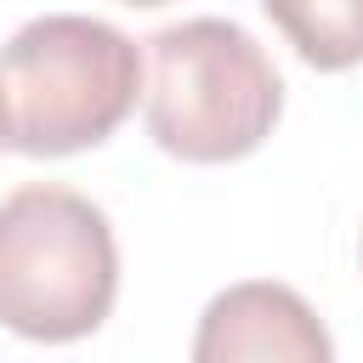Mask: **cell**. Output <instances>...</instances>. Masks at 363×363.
<instances>
[{
  "instance_id": "obj_6",
  "label": "cell",
  "mask_w": 363,
  "mask_h": 363,
  "mask_svg": "<svg viewBox=\"0 0 363 363\" xmlns=\"http://www.w3.org/2000/svg\"><path fill=\"white\" fill-rule=\"evenodd\" d=\"M0 147H6V102H0Z\"/></svg>"
},
{
  "instance_id": "obj_2",
  "label": "cell",
  "mask_w": 363,
  "mask_h": 363,
  "mask_svg": "<svg viewBox=\"0 0 363 363\" xmlns=\"http://www.w3.org/2000/svg\"><path fill=\"white\" fill-rule=\"evenodd\" d=\"M284 113V79L250 28L187 17L147 40V136L187 164L255 153Z\"/></svg>"
},
{
  "instance_id": "obj_1",
  "label": "cell",
  "mask_w": 363,
  "mask_h": 363,
  "mask_svg": "<svg viewBox=\"0 0 363 363\" xmlns=\"http://www.w3.org/2000/svg\"><path fill=\"white\" fill-rule=\"evenodd\" d=\"M142 91V51L102 17L45 11L0 45L6 142L28 159H62L108 142Z\"/></svg>"
},
{
  "instance_id": "obj_7",
  "label": "cell",
  "mask_w": 363,
  "mask_h": 363,
  "mask_svg": "<svg viewBox=\"0 0 363 363\" xmlns=\"http://www.w3.org/2000/svg\"><path fill=\"white\" fill-rule=\"evenodd\" d=\"M125 6H164V0H125Z\"/></svg>"
},
{
  "instance_id": "obj_5",
  "label": "cell",
  "mask_w": 363,
  "mask_h": 363,
  "mask_svg": "<svg viewBox=\"0 0 363 363\" xmlns=\"http://www.w3.org/2000/svg\"><path fill=\"white\" fill-rule=\"evenodd\" d=\"M301 62L340 74L363 62V0H261Z\"/></svg>"
},
{
  "instance_id": "obj_3",
  "label": "cell",
  "mask_w": 363,
  "mask_h": 363,
  "mask_svg": "<svg viewBox=\"0 0 363 363\" xmlns=\"http://www.w3.org/2000/svg\"><path fill=\"white\" fill-rule=\"evenodd\" d=\"M119 295V244L108 216L57 182L0 199V323L23 340H85Z\"/></svg>"
},
{
  "instance_id": "obj_4",
  "label": "cell",
  "mask_w": 363,
  "mask_h": 363,
  "mask_svg": "<svg viewBox=\"0 0 363 363\" xmlns=\"http://www.w3.org/2000/svg\"><path fill=\"white\" fill-rule=\"evenodd\" d=\"M193 363H335V346L306 295L272 278H250L199 312Z\"/></svg>"
}]
</instances>
